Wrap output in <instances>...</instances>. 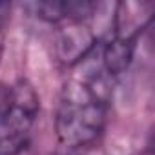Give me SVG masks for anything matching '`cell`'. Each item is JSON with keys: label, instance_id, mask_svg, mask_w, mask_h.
I'll return each mask as SVG.
<instances>
[{"label": "cell", "instance_id": "cell-3", "mask_svg": "<svg viewBox=\"0 0 155 155\" xmlns=\"http://www.w3.org/2000/svg\"><path fill=\"white\" fill-rule=\"evenodd\" d=\"M99 4L95 2H33L26 4V9H31L35 17L49 24H71V22H86L93 18L99 11Z\"/></svg>", "mask_w": 155, "mask_h": 155}, {"label": "cell", "instance_id": "cell-5", "mask_svg": "<svg viewBox=\"0 0 155 155\" xmlns=\"http://www.w3.org/2000/svg\"><path fill=\"white\" fill-rule=\"evenodd\" d=\"M53 155H79V153H73V151H62V153H53Z\"/></svg>", "mask_w": 155, "mask_h": 155}, {"label": "cell", "instance_id": "cell-2", "mask_svg": "<svg viewBox=\"0 0 155 155\" xmlns=\"http://www.w3.org/2000/svg\"><path fill=\"white\" fill-rule=\"evenodd\" d=\"M40 101L28 81L0 90V155H26L33 144Z\"/></svg>", "mask_w": 155, "mask_h": 155}, {"label": "cell", "instance_id": "cell-4", "mask_svg": "<svg viewBox=\"0 0 155 155\" xmlns=\"http://www.w3.org/2000/svg\"><path fill=\"white\" fill-rule=\"evenodd\" d=\"M9 11H11V6L8 2H0V28L6 24V20L9 18Z\"/></svg>", "mask_w": 155, "mask_h": 155}, {"label": "cell", "instance_id": "cell-1", "mask_svg": "<svg viewBox=\"0 0 155 155\" xmlns=\"http://www.w3.org/2000/svg\"><path fill=\"white\" fill-rule=\"evenodd\" d=\"M101 44V42H99ZM97 48L75 64L57 108V135L66 148L93 144L104 131L111 99V77Z\"/></svg>", "mask_w": 155, "mask_h": 155}]
</instances>
